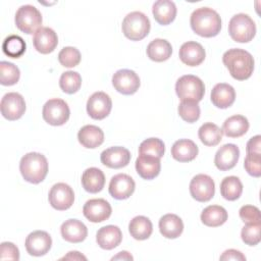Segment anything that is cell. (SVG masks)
Segmentation results:
<instances>
[{
    "label": "cell",
    "mask_w": 261,
    "mask_h": 261,
    "mask_svg": "<svg viewBox=\"0 0 261 261\" xmlns=\"http://www.w3.org/2000/svg\"><path fill=\"white\" fill-rule=\"evenodd\" d=\"M222 61L230 75L238 81L249 79L254 70V58L246 50L232 48L224 52Z\"/></svg>",
    "instance_id": "6da1fadb"
},
{
    "label": "cell",
    "mask_w": 261,
    "mask_h": 261,
    "mask_svg": "<svg viewBox=\"0 0 261 261\" xmlns=\"http://www.w3.org/2000/svg\"><path fill=\"white\" fill-rule=\"evenodd\" d=\"M192 30L205 38L215 37L221 30V18L212 8L201 7L193 11L190 19Z\"/></svg>",
    "instance_id": "7a4b0ae2"
},
{
    "label": "cell",
    "mask_w": 261,
    "mask_h": 261,
    "mask_svg": "<svg viewBox=\"0 0 261 261\" xmlns=\"http://www.w3.org/2000/svg\"><path fill=\"white\" fill-rule=\"evenodd\" d=\"M19 170L24 180L39 184L45 179L48 173V161L43 154L30 152L20 159Z\"/></svg>",
    "instance_id": "3957f363"
},
{
    "label": "cell",
    "mask_w": 261,
    "mask_h": 261,
    "mask_svg": "<svg viewBox=\"0 0 261 261\" xmlns=\"http://www.w3.org/2000/svg\"><path fill=\"white\" fill-rule=\"evenodd\" d=\"M149 18L140 11L128 13L122 20L121 29L123 35L132 41H140L144 39L150 32Z\"/></svg>",
    "instance_id": "277c9868"
},
{
    "label": "cell",
    "mask_w": 261,
    "mask_h": 261,
    "mask_svg": "<svg viewBox=\"0 0 261 261\" xmlns=\"http://www.w3.org/2000/svg\"><path fill=\"white\" fill-rule=\"evenodd\" d=\"M228 33L233 41L248 43L256 35V24L248 14L238 13L229 20Z\"/></svg>",
    "instance_id": "5b68a950"
},
{
    "label": "cell",
    "mask_w": 261,
    "mask_h": 261,
    "mask_svg": "<svg viewBox=\"0 0 261 261\" xmlns=\"http://www.w3.org/2000/svg\"><path fill=\"white\" fill-rule=\"evenodd\" d=\"M175 92L181 101L191 100L199 102L204 97L205 85L198 76L186 74L176 81Z\"/></svg>",
    "instance_id": "8992f818"
},
{
    "label": "cell",
    "mask_w": 261,
    "mask_h": 261,
    "mask_svg": "<svg viewBox=\"0 0 261 261\" xmlns=\"http://www.w3.org/2000/svg\"><path fill=\"white\" fill-rule=\"evenodd\" d=\"M15 24L21 32L31 35L35 34L42 24V14L33 5L20 6L15 13Z\"/></svg>",
    "instance_id": "52a82bcc"
},
{
    "label": "cell",
    "mask_w": 261,
    "mask_h": 261,
    "mask_svg": "<svg viewBox=\"0 0 261 261\" xmlns=\"http://www.w3.org/2000/svg\"><path fill=\"white\" fill-rule=\"evenodd\" d=\"M69 114L70 111L67 103L59 98L50 99L43 106V118L51 125L64 124L68 120Z\"/></svg>",
    "instance_id": "ba28073f"
},
{
    "label": "cell",
    "mask_w": 261,
    "mask_h": 261,
    "mask_svg": "<svg viewBox=\"0 0 261 261\" xmlns=\"http://www.w3.org/2000/svg\"><path fill=\"white\" fill-rule=\"evenodd\" d=\"M191 196L198 202H207L211 200L215 193V184L207 174H197L190 182Z\"/></svg>",
    "instance_id": "9c48e42d"
},
{
    "label": "cell",
    "mask_w": 261,
    "mask_h": 261,
    "mask_svg": "<svg viewBox=\"0 0 261 261\" xmlns=\"http://www.w3.org/2000/svg\"><path fill=\"white\" fill-rule=\"evenodd\" d=\"M1 114L8 120L20 118L25 111V102L23 97L15 92L7 93L1 99Z\"/></svg>",
    "instance_id": "30bf717a"
},
{
    "label": "cell",
    "mask_w": 261,
    "mask_h": 261,
    "mask_svg": "<svg viewBox=\"0 0 261 261\" xmlns=\"http://www.w3.org/2000/svg\"><path fill=\"white\" fill-rule=\"evenodd\" d=\"M48 200L54 209L63 211L72 206L74 201V193L67 184L58 182L51 188Z\"/></svg>",
    "instance_id": "8fae6325"
},
{
    "label": "cell",
    "mask_w": 261,
    "mask_h": 261,
    "mask_svg": "<svg viewBox=\"0 0 261 261\" xmlns=\"http://www.w3.org/2000/svg\"><path fill=\"white\" fill-rule=\"evenodd\" d=\"M114 89L123 95L135 94L140 87L139 75L130 69H119L112 76Z\"/></svg>",
    "instance_id": "7c38bea8"
},
{
    "label": "cell",
    "mask_w": 261,
    "mask_h": 261,
    "mask_svg": "<svg viewBox=\"0 0 261 261\" xmlns=\"http://www.w3.org/2000/svg\"><path fill=\"white\" fill-rule=\"evenodd\" d=\"M112 108L111 98L104 92H96L88 99L87 112L93 119H103Z\"/></svg>",
    "instance_id": "4fadbf2b"
},
{
    "label": "cell",
    "mask_w": 261,
    "mask_h": 261,
    "mask_svg": "<svg viewBox=\"0 0 261 261\" xmlns=\"http://www.w3.org/2000/svg\"><path fill=\"white\" fill-rule=\"evenodd\" d=\"M27 252L32 256H43L49 252L52 246V239L47 231L35 230L25 239Z\"/></svg>",
    "instance_id": "5bb4252c"
},
{
    "label": "cell",
    "mask_w": 261,
    "mask_h": 261,
    "mask_svg": "<svg viewBox=\"0 0 261 261\" xmlns=\"http://www.w3.org/2000/svg\"><path fill=\"white\" fill-rule=\"evenodd\" d=\"M112 209L110 204L104 199H91L86 202L83 208L85 217L91 222H102L108 219Z\"/></svg>",
    "instance_id": "9a60e30c"
},
{
    "label": "cell",
    "mask_w": 261,
    "mask_h": 261,
    "mask_svg": "<svg viewBox=\"0 0 261 261\" xmlns=\"http://www.w3.org/2000/svg\"><path fill=\"white\" fill-rule=\"evenodd\" d=\"M135 188L136 184L129 175L118 173L110 179L109 194L116 200H124L133 195Z\"/></svg>",
    "instance_id": "2e32d148"
},
{
    "label": "cell",
    "mask_w": 261,
    "mask_h": 261,
    "mask_svg": "<svg viewBox=\"0 0 261 261\" xmlns=\"http://www.w3.org/2000/svg\"><path fill=\"white\" fill-rule=\"evenodd\" d=\"M100 160L105 166L117 169L124 167L129 163L130 153L124 147H110L101 153Z\"/></svg>",
    "instance_id": "e0dca14e"
},
{
    "label": "cell",
    "mask_w": 261,
    "mask_h": 261,
    "mask_svg": "<svg viewBox=\"0 0 261 261\" xmlns=\"http://www.w3.org/2000/svg\"><path fill=\"white\" fill-rule=\"evenodd\" d=\"M33 43L35 49L42 54H49L54 51L58 44L57 34L48 27H41L34 35Z\"/></svg>",
    "instance_id": "ac0fdd59"
},
{
    "label": "cell",
    "mask_w": 261,
    "mask_h": 261,
    "mask_svg": "<svg viewBox=\"0 0 261 261\" xmlns=\"http://www.w3.org/2000/svg\"><path fill=\"white\" fill-rule=\"evenodd\" d=\"M239 157V147L234 144H225L217 150L214 158V164L219 170H229L236 166Z\"/></svg>",
    "instance_id": "d6986e66"
},
{
    "label": "cell",
    "mask_w": 261,
    "mask_h": 261,
    "mask_svg": "<svg viewBox=\"0 0 261 261\" xmlns=\"http://www.w3.org/2000/svg\"><path fill=\"white\" fill-rule=\"evenodd\" d=\"M178 55L182 63L189 66H197L204 61L206 53L200 43L189 41L181 45Z\"/></svg>",
    "instance_id": "ffe728a7"
},
{
    "label": "cell",
    "mask_w": 261,
    "mask_h": 261,
    "mask_svg": "<svg viewBox=\"0 0 261 261\" xmlns=\"http://www.w3.org/2000/svg\"><path fill=\"white\" fill-rule=\"evenodd\" d=\"M161 169L160 158L140 154L136 160V170L138 174L144 179H153L155 178Z\"/></svg>",
    "instance_id": "44dd1931"
},
{
    "label": "cell",
    "mask_w": 261,
    "mask_h": 261,
    "mask_svg": "<svg viewBox=\"0 0 261 261\" xmlns=\"http://www.w3.org/2000/svg\"><path fill=\"white\" fill-rule=\"evenodd\" d=\"M62 238L69 243H81L88 236L87 226L77 219L65 220L60 227Z\"/></svg>",
    "instance_id": "7402d4cb"
},
{
    "label": "cell",
    "mask_w": 261,
    "mask_h": 261,
    "mask_svg": "<svg viewBox=\"0 0 261 261\" xmlns=\"http://www.w3.org/2000/svg\"><path fill=\"white\" fill-rule=\"evenodd\" d=\"M236 100L234 89L225 83H219L211 91V102L220 109L228 108Z\"/></svg>",
    "instance_id": "603a6c76"
},
{
    "label": "cell",
    "mask_w": 261,
    "mask_h": 261,
    "mask_svg": "<svg viewBox=\"0 0 261 261\" xmlns=\"http://www.w3.org/2000/svg\"><path fill=\"white\" fill-rule=\"evenodd\" d=\"M122 240V233L116 225H106L101 227L96 234L97 244L104 250L116 248Z\"/></svg>",
    "instance_id": "cb8c5ba5"
},
{
    "label": "cell",
    "mask_w": 261,
    "mask_h": 261,
    "mask_svg": "<svg viewBox=\"0 0 261 261\" xmlns=\"http://www.w3.org/2000/svg\"><path fill=\"white\" fill-rule=\"evenodd\" d=\"M198 155V146L189 139L177 140L171 147V156L179 162H190Z\"/></svg>",
    "instance_id": "d4e9b609"
},
{
    "label": "cell",
    "mask_w": 261,
    "mask_h": 261,
    "mask_svg": "<svg viewBox=\"0 0 261 261\" xmlns=\"http://www.w3.org/2000/svg\"><path fill=\"white\" fill-rule=\"evenodd\" d=\"M77 139L85 148L94 149L104 142V133L96 125L87 124L79 130Z\"/></svg>",
    "instance_id": "484cf974"
},
{
    "label": "cell",
    "mask_w": 261,
    "mask_h": 261,
    "mask_svg": "<svg viewBox=\"0 0 261 261\" xmlns=\"http://www.w3.org/2000/svg\"><path fill=\"white\" fill-rule=\"evenodd\" d=\"M152 12L155 20L162 25L172 22L176 15V6L170 0H158L153 4Z\"/></svg>",
    "instance_id": "4316f807"
},
{
    "label": "cell",
    "mask_w": 261,
    "mask_h": 261,
    "mask_svg": "<svg viewBox=\"0 0 261 261\" xmlns=\"http://www.w3.org/2000/svg\"><path fill=\"white\" fill-rule=\"evenodd\" d=\"M159 230L166 239H176L184 230V223L175 214H165L159 220Z\"/></svg>",
    "instance_id": "83f0119b"
},
{
    "label": "cell",
    "mask_w": 261,
    "mask_h": 261,
    "mask_svg": "<svg viewBox=\"0 0 261 261\" xmlns=\"http://www.w3.org/2000/svg\"><path fill=\"white\" fill-rule=\"evenodd\" d=\"M82 185L87 192L96 194L104 188L105 175L103 171L97 167L87 168L82 175Z\"/></svg>",
    "instance_id": "f1b7e54d"
},
{
    "label": "cell",
    "mask_w": 261,
    "mask_h": 261,
    "mask_svg": "<svg viewBox=\"0 0 261 261\" xmlns=\"http://www.w3.org/2000/svg\"><path fill=\"white\" fill-rule=\"evenodd\" d=\"M249 129L248 119L240 114L232 115L225 119L222 125V134L229 138H239L245 135Z\"/></svg>",
    "instance_id": "f546056e"
},
{
    "label": "cell",
    "mask_w": 261,
    "mask_h": 261,
    "mask_svg": "<svg viewBox=\"0 0 261 261\" xmlns=\"http://www.w3.org/2000/svg\"><path fill=\"white\" fill-rule=\"evenodd\" d=\"M172 53V47L170 43L164 39H154L147 46L148 57L156 62H162L167 60Z\"/></svg>",
    "instance_id": "4dcf8cb0"
},
{
    "label": "cell",
    "mask_w": 261,
    "mask_h": 261,
    "mask_svg": "<svg viewBox=\"0 0 261 261\" xmlns=\"http://www.w3.org/2000/svg\"><path fill=\"white\" fill-rule=\"evenodd\" d=\"M128 231L130 236L139 241L147 240L153 231V225L151 220L146 216H136L128 224Z\"/></svg>",
    "instance_id": "1f68e13d"
},
{
    "label": "cell",
    "mask_w": 261,
    "mask_h": 261,
    "mask_svg": "<svg viewBox=\"0 0 261 261\" xmlns=\"http://www.w3.org/2000/svg\"><path fill=\"white\" fill-rule=\"evenodd\" d=\"M201 220L207 226L217 227L227 220V212L221 206L210 205L202 211Z\"/></svg>",
    "instance_id": "d6a6232c"
},
{
    "label": "cell",
    "mask_w": 261,
    "mask_h": 261,
    "mask_svg": "<svg viewBox=\"0 0 261 261\" xmlns=\"http://www.w3.org/2000/svg\"><path fill=\"white\" fill-rule=\"evenodd\" d=\"M198 136L200 141L209 147L216 146L222 140V130L212 122H206L199 128Z\"/></svg>",
    "instance_id": "836d02e7"
},
{
    "label": "cell",
    "mask_w": 261,
    "mask_h": 261,
    "mask_svg": "<svg viewBox=\"0 0 261 261\" xmlns=\"http://www.w3.org/2000/svg\"><path fill=\"white\" fill-rule=\"evenodd\" d=\"M221 196L228 201H234L243 193V184L237 176H226L220 184Z\"/></svg>",
    "instance_id": "e575fe53"
},
{
    "label": "cell",
    "mask_w": 261,
    "mask_h": 261,
    "mask_svg": "<svg viewBox=\"0 0 261 261\" xmlns=\"http://www.w3.org/2000/svg\"><path fill=\"white\" fill-rule=\"evenodd\" d=\"M25 42L23 39L17 35H10L3 41L2 44V50L5 55L12 57V58H18L25 52Z\"/></svg>",
    "instance_id": "d590c367"
},
{
    "label": "cell",
    "mask_w": 261,
    "mask_h": 261,
    "mask_svg": "<svg viewBox=\"0 0 261 261\" xmlns=\"http://www.w3.org/2000/svg\"><path fill=\"white\" fill-rule=\"evenodd\" d=\"M59 86L64 93L73 94L77 92L82 86V76L76 71H65L60 76Z\"/></svg>",
    "instance_id": "8d00e7d4"
},
{
    "label": "cell",
    "mask_w": 261,
    "mask_h": 261,
    "mask_svg": "<svg viewBox=\"0 0 261 261\" xmlns=\"http://www.w3.org/2000/svg\"><path fill=\"white\" fill-rule=\"evenodd\" d=\"M20 76V71L16 65L8 61L0 62V83L3 86L15 85Z\"/></svg>",
    "instance_id": "74e56055"
},
{
    "label": "cell",
    "mask_w": 261,
    "mask_h": 261,
    "mask_svg": "<svg viewBox=\"0 0 261 261\" xmlns=\"http://www.w3.org/2000/svg\"><path fill=\"white\" fill-rule=\"evenodd\" d=\"M165 146L164 143L158 138H149L143 141L139 147V154L151 155L157 158H161L164 155Z\"/></svg>",
    "instance_id": "f35d334b"
},
{
    "label": "cell",
    "mask_w": 261,
    "mask_h": 261,
    "mask_svg": "<svg viewBox=\"0 0 261 261\" xmlns=\"http://www.w3.org/2000/svg\"><path fill=\"white\" fill-rule=\"evenodd\" d=\"M178 114L187 122L193 123L200 117V107L198 102L182 100L178 105Z\"/></svg>",
    "instance_id": "ab89813d"
},
{
    "label": "cell",
    "mask_w": 261,
    "mask_h": 261,
    "mask_svg": "<svg viewBox=\"0 0 261 261\" xmlns=\"http://www.w3.org/2000/svg\"><path fill=\"white\" fill-rule=\"evenodd\" d=\"M260 230L261 223H246L241 231L243 242L249 246H256L261 240Z\"/></svg>",
    "instance_id": "60d3db41"
},
{
    "label": "cell",
    "mask_w": 261,
    "mask_h": 261,
    "mask_svg": "<svg viewBox=\"0 0 261 261\" xmlns=\"http://www.w3.org/2000/svg\"><path fill=\"white\" fill-rule=\"evenodd\" d=\"M58 60L62 66L74 67L81 61V53L74 47H64L58 54Z\"/></svg>",
    "instance_id": "b9f144b4"
},
{
    "label": "cell",
    "mask_w": 261,
    "mask_h": 261,
    "mask_svg": "<svg viewBox=\"0 0 261 261\" xmlns=\"http://www.w3.org/2000/svg\"><path fill=\"white\" fill-rule=\"evenodd\" d=\"M244 167L250 175L259 177L261 175V154L247 153Z\"/></svg>",
    "instance_id": "7bdbcfd3"
},
{
    "label": "cell",
    "mask_w": 261,
    "mask_h": 261,
    "mask_svg": "<svg viewBox=\"0 0 261 261\" xmlns=\"http://www.w3.org/2000/svg\"><path fill=\"white\" fill-rule=\"evenodd\" d=\"M239 214L245 223H261L260 210L256 206L245 205L241 207Z\"/></svg>",
    "instance_id": "ee69618b"
},
{
    "label": "cell",
    "mask_w": 261,
    "mask_h": 261,
    "mask_svg": "<svg viewBox=\"0 0 261 261\" xmlns=\"http://www.w3.org/2000/svg\"><path fill=\"white\" fill-rule=\"evenodd\" d=\"M0 259L1 260H18L19 251L17 247L10 242H3L0 246Z\"/></svg>",
    "instance_id": "f6af8a7d"
},
{
    "label": "cell",
    "mask_w": 261,
    "mask_h": 261,
    "mask_svg": "<svg viewBox=\"0 0 261 261\" xmlns=\"http://www.w3.org/2000/svg\"><path fill=\"white\" fill-rule=\"evenodd\" d=\"M246 150H247V153L261 154V137H260V135H257L248 141Z\"/></svg>",
    "instance_id": "bcb514c9"
},
{
    "label": "cell",
    "mask_w": 261,
    "mask_h": 261,
    "mask_svg": "<svg viewBox=\"0 0 261 261\" xmlns=\"http://www.w3.org/2000/svg\"><path fill=\"white\" fill-rule=\"evenodd\" d=\"M220 260H236V261H245L246 257L241 253L240 251H237L234 249L226 250L222 253V255L219 257Z\"/></svg>",
    "instance_id": "7dc6e473"
},
{
    "label": "cell",
    "mask_w": 261,
    "mask_h": 261,
    "mask_svg": "<svg viewBox=\"0 0 261 261\" xmlns=\"http://www.w3.org/2000/svg\"><path fill=\"white\" fill-rule=\"evenodd\" d=\"M61 260H87V258L84 255L80 254V252L77 251H71L67 255L62 257Z\"/></svg>",
    "instance_id": "c3c4849f"
},
{
    "label": "cell",
    "mask_w": 261,
    "mask_h": 261,
    "mask_svg": "<svg viewBox=\"0 0 261 261\" xmlns=\"http://www.w3.org/2000/svg\"><path fill=\"white\" fill-rule=\"evenodd\" d=\"M133 259H134L133 256L126 251H121L117 255L111 258V260H133Z\"/></svg>",
    "instance_id": "681fc988"
}]
</instances>
